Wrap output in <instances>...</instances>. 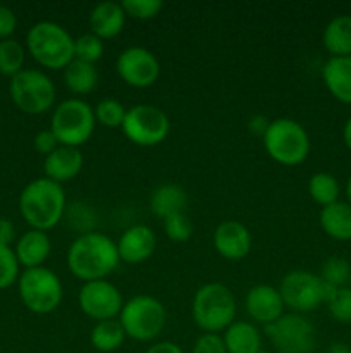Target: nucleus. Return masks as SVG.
Instances as JSON below:
<instances>
[{"instance_id":"39448f33","label":"nucleus","mask_w":351,"mask_h":353,"mask_svg":"<svg viewBox=\"0 0 351 353\" xmlns=\"http://www.w3.org/2000/svg\"><path fill=\"white\" fill-rule=\"evenodd\" d=\"M264 147L268 157L282 165H299L310 154V137L305 128L295 119L281 117L270 121L267 133L264 134Z\"/></svg>"},{"instance_id":"2f4dec72","label":"nucleus","mask_w":351,"mask_h":353,"mask_svg":"<svg viewBox=\"0 0 351 353\" xmlns=\"http://www.w3.org/2000/svg\"><path fill=\"white\" fill-rule=\"evenodd\" d=\"M95 112V121L102 126L110 128H123L124 117H126L127 109L116 99H103L96 103V107L93 109Z\"/></svg>"},{"instance_id":"7c9ffc66","label":"nucleus","mask_w":351,"mask_h":353,"mask_svg":"<svg viewBox=\"0 0 351 353\" xmlns=\"http://www.w3.org/2000/svg\"><path fill=\"white\" fill-rule=\"evenodd\" d=\"M327 310L336 323L351 324V288H330L326 300Z\"/></svg>"},{"instance_id":"20e7f679","label":"nucleus","mask_w":351,"mask_h":353,"mask_svg":"<svg viewBox=\"0 0 351 353\" xmlns=\"http://www.w3.org/2000/svg\"><path fill=\"white\" fill-rule=\"evenodd\" d=\"M236 317V299L222 283L203 285L193 299V319L203 333L226 331Z\"/></svg>"},{"instance_id":"393cba45","label":"nucleus","mask_w":351,"mask_h":353,"mask_svg":"<svg viewBox=\"0 0 351 353\" xmlns=\"http://www.w3.org/2000/svg\"><path fill=\"white\" fill-rule=\"evenodd\" d=\"M322 43L330 57L351 55V14H341L327 23L322 33Z\"/></svg>"},{"instance_id":"f8f14e48","label":"nucleus","mask_w":351,"mask_h":353,"mask_svg":"<svg viewBox=\"0 0 351 353\" xmlns=\"http://www.w3.org/2000/svg\"><path fill=\"white\" fill-rule=\"evenodd\" d=\"M329 290L319 274L301 269L288 272L279 286L284 305L295 310V314H305L319 309L322 303H326Z\"/></svg>"},{"instance_id":"1a4fd4ad","label":"nucleus","mask_w":351,"mask_h":353,"mask_svg":"<svg viewBox=\"0 0 351 353\" xmlns=\"http://www.w3.org/2000/svg\"><path fill=\"white\" fill-rule=\"evenodd\" d=\"M9 92L17 109L31 116L48 112L55 102V85L38 69H23L10 78Z\"/></svg>"},{"instance_id":"bb28decb","label":"nucleus","mask_w":351,"mask_h":353,"mask_svg":"<svg viewBox=\"0 0 351 353\" xmlns=\"http://www.w3.org/2000/svg\"><path fill=\"white\" fill-rule=\"evenodd\" d=\"M124 340H126V333H124L119 319L96 323L95 326H93L92 334H89V341H92L93 348H96V350L103 353H109L120 348Z\"/></svg>"},{"instance_id":"a19ab883","label":"nucleus","mask_w":351,"mask_h":353,"mask_svg":"<svg viewBox=\"0 0 351 353\" xmlns=\"http://www.w3.org/2000/svg\"><path fill=\"white\" fill-rule=\"evenodd\" d=\"M268 126H270V121L267 119L265 116H253L250 121H248V130L253 137H262L267 133Z\"/></svg>"},{"instance_id":"ea45409f","label":"nucleus","mask_w":351,"mask_h":353,"mask_svg":"<svg viewBox=\"0 0 351 353\" xmlns=\"http://www.w3.org/2000/svg\"><path fill=\"white\" fill-rule=\"evenodd\" d=\"M14 238H16V228L12 221L0 219V247H10Z\"/></svg>"},{"instance_id":"ddd939ff","label":"nucleus","mask_w":351,"mask_h":353,"mask_svg":"<svg viewBox=\"0 0 351 353\" xmlns=\"http://www.w3.org/2000/svg\"><path fill=\"white\" fill-rule=\"evenodd\" d=\"M78 302L83 314L96 323L116 319L120 316V310L124 307L120 292L116 285L107 279L85 283L79 290Z\"/></svg>"},{"instance_id":"9d476101","label":"nucleus","mask_w":351,"mask_h":353,"mask_svg":"<svg viewBox=\"0 0 351 353\" xmlns=\"http://www.w3.org/2000/svg\"><path fill=\"white\" fill-rule=\"evenodd\" d=\"M265 334L279 353H313L319 343L312 321L295 312L265 326Z\"/></svg>"},{"instance_id":"cd10ccee","label":"nucleus","mask_w":351,"mask_h":353,"mask_svg":"<svg viewBox=\"0 0 351 353\" xmlns=\"http://www.w3.org/2000/svg\"><path fill=\"white\" fill-rule=\"evenodd\" d=\"M308 193L313 202L320 207H327L339 202L341 185L330 172H317L308 179Z\"/></svg>"},{"instance_id":"2eb2a0df","label":"nucleus","mask_w":351,"mask_h":353,"mask_svg":"<svg viewBox=\"0 0 351 353\" xmlns=\"http://www.w3.org/2000/svg\"><path fill=\"white\" fill-rule=\"evenodd\" d=\"M246 312L255 323L268 324L275 323L284 316V300H282L279 288L270 285H257L246 295Z\"/></svg>"},{"instance_id":"58836bf2","label":"nucleus","mask_w":351,"mask_h":353,"mask_svg":"<svg viewBox=\"0 0 351 353\" xmlns=\"http://www.w3.org/2000/svg\"><path fill=\"white\" fill-rule=\"evenodd\" d=\"M17 19L12 9L0 3V40H9L10 34L16 31Z\"/></svg>"},{"instance_id":"49530a36","label":"nucleus","mask_w":351,"mask_h":353,"mask_svg":"<svg viewBox=\"0 0 351 353\" xmlns=\"http://www.w3.org/2000/svg\"><path fill=\"white\" fill-rule=\"evenodd\" d=\"M258 353H272V352H267V350H260Z\"/></svg>"},{"instance_id":"f03ea898","label":"nucleus","mask_w":351,"mask_h":353,"mask_svg":"<svg viewBox=\"0 0 351 353\" xmlns=\"http://www.w3.org/2000/svg\"><path fill=\"white\" fill-rule=\"evenodd\" d=\"M19 210L31 230L47 233L61 223L65 214L64 188L48 178L33 179L21 192Z\"/></svg>"},{"instance_id":"de8ad7c7","label":"nucleus","mask_w":351,"mask_h":353,"mask_svg":"<svg viewBox=\"0 0 351 353\" xmlns=\"http://www.w3.org/2000/svg\"><path fill=\"white\" fill-rule=\"evenodd\" d=\"M348 286H350V288H351V276H350V283H348Z\"/></svg>"},{"instance_id":"72a5a7b5","label":"nucleus","mask_w":351,"mask_h":353,"mask_svg":"<svg viewBox=\"0 0 351 353\" xmlns=\"http://www.w3.org/2000/svg\"><path fill=\"white\" fill-rule=\"evenodd\" d=\"M120 6L126 12V17L140 21L153 19L164 9V3L160 0H124L120 2Z\"/></svg>"},{"instance_id":"4468645a","label":"nucleus","mask_w":351,"mask_h":353,"mask_svg":"<svg viewBox=\"0 0 351 353\" xmlns=\"http://www.w3.org/2000/svg\"><path fill=\"white\" fill-rule=\"evenodd\" d=\"M117 74L133 88H148L160 76V62L153 52L143 47H129L116 61Z\"/></svg>"},{"instance_id":"b1692460","label":"nucleus","mask_w":351,"mask_h":353,"mask_svg":"<svg viewBox=\"0 0 351 353\" xmlns=\"http://www.w3.org/2000/svg\"><path fill=\"white\" fill-rule=\"evenodd\" d=\"M227 353H258L262 350V336L257 326L246 321H234L222 334Z\"/></svg>"},{"instance_id":"6ab92c4d","label":"nucleus","mask_w":351,"mask_h":353,"mask_svg":"<svg viewBox=\"0 0 351 353\" xmlns=\"http://www.w3.org/2000/svg\"><path fill=\"white\" fill-rule=\"evenodd\" d=\"M126 23V12L119 2H100L89 12V30L100 40L116 38Z\"/></svg>"},{"instance_id":"423d86ee","label":"nucleus","mask_w":351,"mask_h":353,"mask_svg":"<svg viewBox=\"0 0 351 353\" xmlns=\"http://www.w3.org/2000/svg\"><path fill=\"white\" fill-rule=\"evenodd\" d=\"M96 121L92 105L81 99H67L55 107L50 131L58 145L79 148L92 138Z\"/></svg>"},{"instance_id":"c85d7f7f","label":"nucleus","mask_w":351,"mask_h":353,"mask_svg":"<svg viewBox=\"0 0 351 353\" xmlns=\"http://www.w3.org/2000/svg\"><path fill=\"white\" fill-rule=\"evenodd\" d=\"M24 47L17 40H2L0 41V74L14 78L23 71L24 65Z\"/></svg>"},{"instance_id":"c9c22d12","label":"nucleus","mask_w":351,"mask_h":353,"mask_svg":"<svg viewBox=\"0 0 351 353\" xmlns=\"http://www.w3.org/2000/svg\"><path fill=\"white\" fill-rule=\"evenodd\" d=\"M164 230L169 240L176 241V243H182V241H188L191 238L193 224L189 217L182 212L167 217L164 221Z\"/></svg>"},{"instance_id":"9b49d317","label":"nucleus","mask_w":351,"mask_h":353,"mask_svg":"<svg viewBox=\"0 0 351 353\" xmlns=\"http://www.w3.org/2000/svg\"><path fill=\"white\" fill-rule=\"evenodd\" d=\"M123 131L131 143L140 147H155L167 138L171 123L167 114L160 107L138 103L127 109Z\"/></svg>"},{"instance_id":"7ed1b4c3","label":"nucleus","mask_w":351,"mask_h":353,"mask_svg":"<svg viewBox=\"0 0 351 353\" xmlns=\"http://www.w3.org/2000/svg\"><path fill=\"white\" fill-rule=\"evenodd\" d=\"M26 45L31 57L45 69L58 71L74 61V38L52 21H40L31 26Z\"/></svg>"},{"instance_id":"5701e85b","label":"nucleus","mask_w":351,"mask_h":353,"mask_svg":"<svg viewBox=\"0 0 351 353\" xmlns=\"http://www.w3.org/2000/svg\"><path fill=\"white\" fill-rule=\"evenodd\" d=\"M320 228L336 241H351V205L348 202L330 203L320 210Z\"/></svg>"},{"instance_id":"37998d69","label":"nucleus","mask_w":351,"mask_h":353,"mask_svg":"<svg viewBox=\"0 0 351 353\" xmlns=\"http://www.w3.org/2000/svg\"><path fill=\"white\" fill-rule=\"evenodd\" d=\"M343 140H344V145H346L348 150L351 152V116L348 117V121H346V123H344Z\"/></svg>"},{"instance_id":"aec40b11","label":"nucleus","mask_w":351,"mask_h":353,"mask_svg":"<svg viewBox=\"0 0 351 353\" xmlns=\"http://www.w3.org/2000/svg\"><path fill=\"white\" fill-rule=\"evenodd\" d=\"M322 79L337 102L351 105V55L330 57L322 68Z\"/></svg>"},{"instance_id":"c756f323","label":"nucleus","mask_w":351,"mask_h":353,"mask_svg":"<svg viewBox=\"0 0 351 353\" xmlns=\"http://www.w3.org/2000/svg\"><path fill=\"white\" fill-rule=\"evenodd\" d=\"M319 276L329 288H343L350 283L351 264L344 257H329L320 268Z\"/></svg>"},{"instance_id":"4be33fe9","label":"nucleus","mask_w":351,"mask_h":353,"mask_svg":"<svg viewBox=\"0 0 351 353\" xmlns=\"http://www.w3.org/2000/svg\"><path fill=\"white\" fill-rule=\"evenodd\" d=\"M186 205H188V193L182 186L174 185V183L160 185L153 190L150 196V210L162 221L176 214H182Z\"/></svg>"},{"instance_id":"c03bdc74","label":"nucleus","mask_w":351,"mask_h":353,"mask_svg":"<svg viewBox=\"0 0 351 353\" xmlns=\"http://www.w3.org/2000/svg\"><path fill=\"white\" fill-rule=\"evenodd\" d=\"M326 353H351V348L348 347L346 343H341V341H337V343H332L329 348H327Z\"/></svg>"},{"instance_id":"f704fd0d","label":"nucleus","mask_w":351,"mask_h":353,"mask_svg":"<svg viewBox=\"0 0 351 353\" xmlns=\"http://www.w3.org/2000/svg\"><path fill=\"white\" fill-rule=\"evenodd\" d=\"M19 261L10 247H0V290H6L17 281Z\"/></svg>"},{"instance_id":"a18cd8bd","label":"nucleus","mask_w":351,"mask_h":353,"mask_svg":"<svg viewBox=\"0 0 351 353\" xmlns=\"http://www.w3.org/2000/svg\"><path fill=\"white\" fill-rule=\"evenodd\" d=\"M344 193H346V202L351 205V176L346 181V188H344Z\"/></svg>"},{"instance_id":"f3484780","label":"nucleus","mask_w":351,"mask_h":353,"mask_svg":"<svg viewBox=\"0 0 351 353\" xmlns=\"http://www.w3.org/2000/svg\"><path fill=\"white\" fill-rule=\"evenodd\" d=\"M157 248V236L145 224H134L120 234L117 241L119 259L126 264H141L153 255Z\"/></svg>"},{"instance_id":"0eeeda50","label":"nucleus","mask_w":351,"mask_h":353,"mask_svg":"<svg viewBox=\"0 0 351 353\" xmlns=\"http://www.w3.org/2000/svg\"><path fill=\"white\" fill-rule=\"evenodd\" d=\"M119 323L126 336L136 341H151L164 331L167 312L160 300L148 295H138L124 302Z\"/></svg>"},{"instance_id":"a211bd4d","label":"nucleus","mask_w":351,"mask_h":353,"mask_svg":"<svg viewBox=\"0 0 351 353\" xmlns=\"http://www.w3.org/2000/svg\"><path fill=\"white\" fill-rule=\"evenodd\" d=\"M83 164H85V159H83L79 148L58 145L50 155L45 157V178L62 185V183L74 179L81 172Z\"/></svg>"},{"instance_id":"79ce46f5","label":"nucleus","mask_w":351,"mask_h":353,"mask_svg":"<svg viewBox=\"0 0 351 353\" xmlns=\"http://www.w3.org/2000/svg\"><path fill=\"white\" fill-rule=\"evenodd\" d=\"M145 353H184L179 345L172 343V341H158V343L151 345Z\"/></svg>"},{"instance_id":"4c0bfd02","label":"nucleus","mask_w":351,"mask_h":353,"mask_svg":"<svg viewBox=\"0 0 351 353\" xmlns=\"http://www.w3.org/2000/svg\"><path fill=\"white\" fill-rule=\"evenodd\" d=\"M33 143H34V150H36L38 154L45 155V157H47V155H50L52 152L58 147L57 138H55V134L52 133L50 130L40 131V133L34 137Z\"/></svg>"},{"instance_id":"473e14b6","label":"nucleus","mask_w":351,"mask_h":353,"mask_svg":"<svg viewBox=\"0 0 351 353\" xmlns=\"http://www.w3.org/2000/svg\"><path fill=\"white\" fill-rule=\"evenodd\" d=\"M103 52H105V45L103 40L95 37L93 33H85L81 37L74 38V59L76 61L88 62V64H95L102 59Z\"/></svg>"},{"instance_id":"dca6fc26","label":"nucleus","mask_w":351,"mask_h":353,"mask_svg":"<svg viewBox=\"0 0 351 353\" xmlns=\"http://www.w3.org/2000/svg\"><path fill=\"white\" fill-rule=\"evenodd\" d=\"M213 247L227 261H241L251 250V234L240 221H224L213 233Z\"/></svg>"},{"instance_id":"6e6552de","label":"nucleus","mask_w":351,"mask_h":353,"mask_svg":"<svg viewBox=\"0 0 351 353\" xmlns=\"http://www.w3.org/2000/svg\"><path fill=\"white\" fill-rule=\"evenodd\" d=\"M19 296L24 307L34 314H50L64 299L62 281L47 268L26 269L19 276Z\"/></svg>"},{"instance_id":"412c9836","label":"nucleus","mask_w":351,"mask_h":353,"mask_svg":"<svg viewBox=\"0 0 351 353\" xmlns=\"http://www.w3.org/2000/svg\"><path fill=\"white\" fill-rule=\"evenodd\" d=\"M16 257L26 269L41 268L52 252V241L45 231L30 230L17 240Z\"/></svg>"},{"instance_id":"e433bc0d","label":"nucleus","mask_w":351,"mask_h":353,"mask_svg":"<svg viewBox=\"0 0 351 353\" xmlns=\"http://www.w3.org/2000/svg\"><path fill=\"white\" fill-rule=\"evenodd\" d=\"M193 353H227L220 334L203 333L193 345Z\"/></svg>"},{"instance_id":"a878e982","label":"nucleus","mask_w":351,"mask_h":353,"mask_svg":"<svg viewBox=\"0 0 351 353\" xmlns=\"http://www.w3.org/2000/svg\"><path fill=\"white\" fill-rule=\"evenodd\" d=\"M64 83L74 95H88L98 85V71L95 64L83 61H72L64 69Z\"/></svg>"},{"instance_id":"f257e3e1","label":"nucleus","mask_w":351,"mask_h":353,"mask_svg":"<svg viewBox=\"0 0 351 353\" xmlns=\"http://www.w3.org/2000/svg\"><path fill=\"white\" fill-rule=\"evenodd\" d=\"M117 243L107 234L88 231L76 238L67 250V268L72 276L85 283L107 279L119 265Z\"/></svg>"}]
</instances>
